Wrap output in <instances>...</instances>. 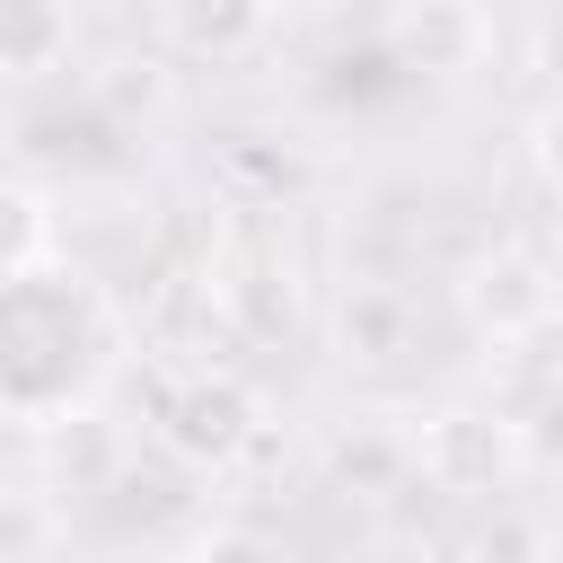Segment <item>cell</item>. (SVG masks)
I'll list each match as a JSON object with an SVG mask.
<instances>
[{
  "instance_id": "1",
  "label": "cell",
  "mask_w": 563,
  "mask_h": 563,
  "mask_svg": "<svg viewBox=\"0 0 563 563\" xmlns=\"http://www.w3.org/2000/svg\"><path fill=\"white\" fill-rule=\"evenodd\" d=\"M185 457H220V449H238L246 440V387H229V378H211V387H194L185 405H176V431H167Z\"/></svg>"
},
{
  "instance_id": "2",
  "label": "cell",
  "mask_w": 563,
  "mask_h": 563,
  "mask_svg": "<svg viewBox=\"0 0 563 563\" xmlns=\"http://www.w3.org/2000/svg\"><path fill=\"white\" fill-rule=\"evenodd\" d=\"M545 308H554V290H545L519 255H501V264H484V273H475V317H484V325L519 334V325H537Z\"/></svg>"
},
{
  "instance_id": "3",
  "label": "cell",
  "mask_w": 563,
  "mask_h": 563,
  "mask_svg": "<svg viewBox=\"0 0 563 563\" xmlns=\"http://www.w3.org/2000/svg\"><path fill=\"white\" fill-rule=\"evenodd\" d=\"M167 26L194 53H238L246 35H264V0H167Z\"/></svg>"
},
{
  "instance_id": "4",
  "label": "cell",
  "mask_w": 563,
  "mask_h": 563,
  "mask_svg": "<svg viewBox=\"0 0 563 563\" xmlns=\"http://www.w3.org/2000/svg\"><path fill=\"white\" fill-rule=\"evenodd\" d=\"M70 44V26L53 18V0H9V70H44Z\"/></svg>"
},
{
  "instance_id": "5",
  "label": "cell",
  "mask_w": 563,
  "mask_h": 563,
  "mask_svg": "<svg viewBox=\"0 0 563 563\" xmlns=\"http://www.w3.org/2000/svg\"><path fill=\"white\" fill-rule=\"evenodd\" d=\"M537 158H545V176H554V185H563V106H554V114H545V132H537Z\"/></svg>"
}]
</instances>
